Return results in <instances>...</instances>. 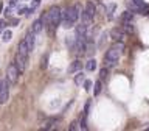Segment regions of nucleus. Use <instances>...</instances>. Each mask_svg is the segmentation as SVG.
Wrapping results in <instances>:
<instances>
[{
  "label": "nucleus",
  "instance_id": "nucleus-1",
  "mask_svg": "<svg viewBox=\"0 0 149 131\" xmlns=\"http://www.w3.org/2000/svg\"><path fill=\"white\" fill-rule=\"evenodd\" d=\"M61 16H62V9L59 6H51L47 13L42 14L44 27L48 28V33H53L61 25Z\"/></svg>",
  "mask_w": 149,
  "mask_h": 131
},
{
  "label": "nucleus",
  "instance_id": "nucleus-2",
  "mask_svg": "<svg viewBox=\"0 0 149 131\" xmlns=\"http://www.w3.org/2000/svg\"><path fill=\"white\" fill-rule=\"evenodd\" d=\"M79 19V6L74 5V6H68L67 9L62 11V16H61V23H62L64 28H73L76 25V20Z\"/></svg>",
  "mask_w": 149,
  "mask_h": 131
},
{
  "label": "nucleus",
  "instance_id": "nucleus-3",
  "mask_svg": "<svg viewBox=\"0 0 149 131\" xmlns=\"http://www.w3.org/2000/svg\"><path fill=\"white\" fill-rule=\"evenodd\" d=\"M121 51H123V44L116 42V45H112L104 55V66L106 67H115L120 61Z\"/></svg>",
  "mask_w": 149,
  "mask_h": 131
},
{
  "label": "nucleus",
  "instance_id": "nucleus-4",
  "mask_svg": "<svg viewBox=\"0 0 149 131\" xmlns=\"http://www.w3.org/2000/svg\"><path fill=\"white\" fill-rule=\"evenodd\" d=\"M95 14H96V8H95V5H93L92 2H87L86 3V8H84V11L81 14V17H82V22L84 23H92L93 22V19H95Z\"/></svg>",
  "mask_w": 149,
  "mask_h": 131
},
{
  "label": "nucleus",
  "instance_id": "nucleus-5",
  "mask_svg": "<svg viewBox=\"0 0 149 131\" xmlns=\"http://www.w3.org/2000/svg\"><path fill=\"white\" fill-rule=\"evenodd\" d=\"M19 75H20V72H19L16 63L9 64L8 69H6V80L9 81V84H16L17 80H19Z\"/></svg>",
  "mask_w": 149,
  "mask_h": 131
},
{
  "label": "nucleus",
  "instance_id": "nucleus-6",
  "mask_svg": "<svg viewBox=\"0 0 149 131\" xmlns=\"http://www.w3.org/2000/svg\"><path fill=\"white\" fill-rule=\"evenodd\" d=\"M9 98V81L0 80V105H5Z\"/></svg>",
  "mask_w": 149,
  "mask_h": 131
},
{
  "label": "nucleus",
  "instance_id": "nucleus-7",
  "mask_svg": "<svg viewBox=\"0 0 149 131\" xmlns=\"http://www.w3.org/2000/svg\"><path fill=\"white\" fill-rule=\"evenodd\" d=\"M14 63H16L19 72L23 73V72H25V69H26V64H28V56H23V55H20V53H17V55H16V59H14Z\"/></svg>",
  "mask_w": 149,
  "mask_h": 131
},
{
  "label": "nucleus",
  "instance_id": "nucleus-8",
  "mask_svg": "<svg viewBox=\"0 0 149 131\" xmlns=\"http://www.w3.org/2000/svg\"><path fill=\"white\" fill-rule=\"evenodd\" d=\"M36 33L33 31V30H30L26 33V36H25V41H26V45H28V49H30V53L33 50H34V44H36Z\"/></svg>",
  "mask_w": 149,
  "mask_h": 131
},
{
  "label": "nucleus",
  "instance_id": "nucleus-9",
  "mask_svg": "<svg viewBox=\"0 0 149 131\" xmlns=\"http://www.w3.org/2000/svg\"><path fill=\"white\" fill-rule=\"evenodd\" d=\"M110 36H112V39H113L115 42L123 44V42H124V37H126V33H123L121 30H118V28H115V30L110 31Z\"/></svg>",
  "mask_w": 149,
  "mask_h": 131
},
{
  "label": "nucleus",
  "instance_id": "nucleus-10",
  "mask_svg": "<svg viewBox=\"0 0 149 131\" xmlns=\"http://www.w3.org/2000/svg\"><path fill=\"white\" fill-rule=\"evenodd\" d=\"M17 53H20L23 56H28L30 55V49H28V45H26V41H25V37L19 42V47H17Z\"/></svg>",
  "mask_w": 149,
  "mask_h": 131
},
{
  "label": "nucleus",
  "instance_id": "nucleus-11",
  "mask_svg": "<svg viewBox=\"0 0 149 131\" xmlns=\"http://www.w3.org/2000/svg\"><path fill=\"white\" fill-rule=\"evenodd\" d=\"M81 69H82V63H81L79 59H74L73 63L68 66V73H72V75H73V73H78Z\"/></svg>",
  "mask_w": 149,
  "mask_h": 131
},
{
  "label": "nucleus",
  "instance_id": "nucleus-12",
  "mask_svg": "<svg viewBox=\"0 0 149 131\" xmlns=\"http://www.w3.org/2000/svg\"><path fill=\"white\" fill-rule=\"evenodd\" d=\"M42 28H44V20H42V17H39V19H36V20L33 22L31 30L37 35V33H40V31H42Z\"/></svg>",
  "mask_w": 149,
  "mask_h": 131
},
{
  "label": "nucleus",
  "instance_id": "nucleus-13",
  "mask_svg": "<svg viewBox=\"0 0 149 131\" xmlns=\"http://www.w3.org/2000/svg\"><path fill=\"white\" fill-rule=\"evenodd\" d=\"M87 23H79V25L74 27V31H76V36H87Z\"/></svg>",
  "mask_w": 149,
  "mask_h": 131
},
{
  "label": "nucleus",
  "instance_id": "nucleus-14",
  "mask_svg": "<svg viewBox=\"0 0 149 131\" xmlns=\"http://www.w3.org/2000/svg\"><path fill=\"white\" fill-rule=\"evenodd\" d=\"M134 20V13L132 11H124L121 16V23H130Z\"/></svg>",
  "mask_w": 149,
  "mask_h": 131
},
{
  "label": "nucleus",
  "instance_id": "nucleus-15",
  "mask_svg": "<svg viewBox=\"0 0 149 131\" xmlns=\"http://www.w3.org/2000/svg\"><path fill=\"white\" fill-rule=\"evenodd\" d=\"M56 122H58V119H50V120H47L45 123L42 125V130H53L54 125H56Z\"/></svg>",
  "mask_w": 149,
  "mask_h": 131
},
{
  "label": "nucleus",
  "instance_id": "nucleus-16",
  "mask_svg": "<svg viewBox=\"0 0 149 131\" xmlns=\"http://www.w3.org/2000/svg\"><path fill=\"white\" fill-rule=\"evenodd\" d=\"M84 80H86V75H84L81 70L74 75V84H78V86H81V84L84 83Z\"/></svg>",
  "mask_w": 149,
  "mask_h": 131
},
{
  "label": "nucleus",
  "instance_id": "nucleus-17",
  "mask_svg": "<svg viewBox=\"0 0 149 131\" xmlns=\"http://www.w3.org/2000/svg\"><path fill=\"white\" fill-rule=\"evenodd\" d=\"M86 70H87V72H93V70H96V61L95 59H88L86 63Z\"/></svg>",
  "mask_w": 149,
  "mask_h": 131
},
{
  "label": "nucleus",
  "instance_id": "nucleus-18",
  "mask_svg": "<svg viewBox=\"0 0 149 131\" xmlns=\"http://www.w3.org/2000/svg\"><path fill=\"white\" fill-rule=\"evenodd\" d=\"M101 91H102V81H101V80H98V81L95 83V86H93V94L98 97L101 94Z\"/></svg>",
  "mask_w": 149,
  "mask_h": 131
},
{
  "label": "nucleus",
  "instance_id": "nucleus-19",
  "mask_svg": "<svg viewBox=\"0 0 149 131\" xmlns=\"http://www.w3.org/2000/svg\"><path fill=\"white\" fill-rule=\"evenodd\" d=\"M87 117H88V114L82 112V117H81V120H79V128L81 130H87Z\"/></svg>",
  "mask_w": 149,
  "mask_h": 131
},
{
  "label": "nucleus",
  "instance_id": "nucleus-20",
  "mask_svg": "<svg viewBox=\"0 0 149 131\" xmlns=\"http://www.w3.org/2000/svg\"><path fill=\"white\" fill-rule=\"evenodd\" d=\"M115 8H116V5H115V3H110L109 6H107V19H109V20H112V17H113Z\"/></svg>",
  "mask_w": 149,
  "mask_h": 131
},
{
  "label": "nucleus",
  "instance_id": "nucleus-21",
  "mask_svg": "<svg viewBox=\"0 0 149 131\" xmlns=\"http://www.w3.org/2000/svg\"><path fill=\"white\" fill-rule=\"evenodd\" d=\"M11 37H13L11 30H3V35H2V41L3 42H9V41H11Z\"/></svg>",
  "mask_w": 149,
  "mask_h": 131
},
{
  "label": "nucleus",
  "instance_id": "nucleus-22",
  "mask_svg": "<svg viewBox=\"0 0 149 131\" xmlns=\"http://www.w3.org/2000/svg\"><path fill=\"white\" fill-rule=\"evenodd\" d=\"M107 77H109V67H102L100 70V80L104 81V80H107Z\"/></svg>",
  "mask_w": 149,
  "mask_h": 131
},
{
  "label": "nucleus",
  "instance_id": "nucleus-23",
  "mask_svg": "<svg viewBox=\"0 0 149 131\" xmlns=\"http://www.w3.org/2000/svg\"><path fill=\"white\" fill-rule=\"evenodd\" d=\"M39 5H40V0H33V2H31V6H30V14L34 13Z\"/></svg>",
  "mask_w": 149,
  "mask_h": 131
},
{
  "label": "nucleus",
  "instance_id": "nucleus-24",
  "mask_svg": "<svg viewBox=\"0 0 149 131\" xmlns=\"http://www.w3.org/2000/svg\"><path fill=\"white\" fill-rule=\"evenodd\" d=\"M68 130H70V131H73V130H79V120H73L72 123H70Z\"/></svg>",
  "mask_w": 149,
  "mask_h": 131
},
{
  "label": "nucleus",
  "instance_id": "nucleus-25",
  "mask_svg": "<svg viewBox=\"0 0 149 131\" xmlns=\"http://www.w3.org/2000/svg\"><path fill=\"white\" fill-rule=\"evenodd\" d=\"M82 87L86 89V91H90V89H92V81H90V80H84Z\"/></svg>",
  "mask_w": 149,
  "mask_h": 131
},
{
  "label": "nucleus",
  "instance_id": "nucleus-26",
  "mask_svg": "<svg viewBox=\"0 0 149 131\" xmlns=\"http://www.w3.org/2000/svg\"><path fill=\"white\" fill-rule=\"evenodd\" d=\"M5 27H6V22H5V19H0V31H3Z\"/></svg>",
  "mask_w": 149,
  "mask_h": 131
},
{
  "label": "nucleus",
  "instance_id": "nucleus-27",
  "mask_svg": "<svg viewBox=\"0 0 149 131\" xmlns=\"http://www.w3.org/2000/svg\"><path fill=\"white\" fill-rule=\"evenodd\" d=\"M11 11H13V8H11V6H8L6 9H5V16L9 17V16H11Z\"/></svg>",
  "mask_w": 149,
  "mask_h": 131
},
{
  "label": "nucleus",
  "instance_id": "nucleus-28",
  "mask_svg": "<svg viewBox=\"0 0 149 131\" xmlns=\"http://www.w3.org/2000/svg\"><path fill=\"white\" fill-rule=\"evenodd\" d=\"M88 109H90V101L86 103V106H84V112H86V114H88Z\"/></svg>",
  "mask_w": 149,
  "mask_h": 131
},
{
  "label": "nucleus",
  "instance_id": "nucleus-29",
  "mask_svg": "<svg viewBox=\"0 0 149 131\" xmlns=\"http://www.w3.org/2000/svg\"><path fill=\"white\" fill-rule=\"evenodd\" d=\"M17 23H19V19H11V25L13 27H16Z\"/></svg>",
  "mask_w": 149,
  "mask_h": 131
},
{
  "label": "nucleus",
  "instance_id": "nucleus-30",
  "mask_svg": "<svg viewBox=\"0 0 149 131\" xmlns=\"http://www.w3.org/2000/svg\"><path fill=\"white\" fill-rule=\"evenodd\" d=\"M146 130H149V123H148V125H146Z\"/></svg>",
  "mask_w": 149,
  "mask_h": 131
}]
</instances>
